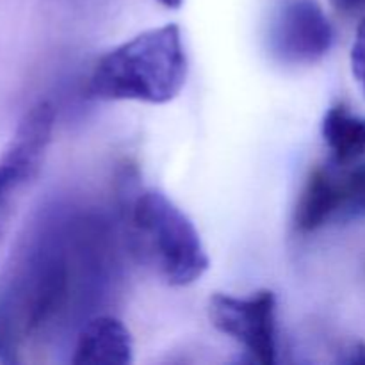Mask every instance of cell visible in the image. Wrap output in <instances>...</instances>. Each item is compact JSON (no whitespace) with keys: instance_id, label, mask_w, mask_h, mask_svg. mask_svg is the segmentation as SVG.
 Here are the masks:
<instances>
[{"instance_id":"30bf717a","label":"cell","mask_w":365,"mask_h":365,"mask_svg":"<svg viewBox=\"0 0 365 365\" xmlns=\"http://www.w3.org/2000/svg\"><path fill=\"white\" fill-rule=\"evenodd\" d=\"M349 61H351L353 75H355V78L362 86L365 93V18L356 27V36L351 46V53H349Z\"/></svg>"},{"instance_id":"7a4b0ae2","label":"cell","mask_w":365,"mask_h":365,"mask_svg":"<svg viewBox=\"0 0 365 365\" xmlns=\"http://www.w3.org/2000/svg\"><path fill=\"white\" fill-rule=\"evenodd\" d=\"M134 180L125 171L121 210L134 257L171 287L198 282L210 266L198 228L166 192Z\"/></svg>"},{"instance_id":"6da1fadb","label":"cell","mask_w":365,"mask_h":365,"mask_svg":"<svg viewBox=\"0 0 365 365\" xmlns=\"http://www.w3.org/2000/svg\"><path fill=\"white\" fill-rule=\"evenodd\" d=\"M109 221L50 205L34 217L0 273V362L53 344L96 316L118 274Z\"/></svg>"},{"instance_id":"52a82bcc","label":"cell","mask_w":365,"mask_h":365,"mask_svg":"<svg viewBox=\"0 0 365 365\" xmlns=\"http://www.w3.org/2000/svg\"><path fill=\"white\" fill-rule=\"evenodd\" d=\"M335 41L334 25L324 11L310 0L282 7L267 34L271 56L291 66H310L328 56Z\"/></svg>"},{"instance_id":"8992f818","label":"cell","mask_w":365,"mask_h":365,"mask_svg":"<svg viewBox=\"0 0 365 365\" xmlns=\"http://www.w3.org/2000/svg\"><path fill=\"white\" fill-rule=\"evenodd\" d=\"M209 319L216 330L239 342L253 362H277V296L273 291L264 289L245 298L216 292L209 299Z\"/></svg>"},{"instance_id":"5b68a950","label":"cell","mask_w":365,"mask_h":365,"mask_svg":"<svg viewBox=\"0 0 365 365\" xmlns=\"http://www.w3.org/2000/svg\"><path fill=\"white\" fill-rule=\"evenodd\" d=\"M365 217V159L317 166L310 171L294 209L299 232H316L337 221Z\"/></svg>"},{"instance_id":"7c38bea8","label":"cell","mask_w":365,"mask_h":365,"mask_svg":"<svg viewBox=\"0 0 365 365\" xmlns=\"http://www.w3.org/2000/svg\"><path fill=\"white\" fill-rule=\"evenodd\" d=\"M335 9L342 13H360L365 11V0H330Z\"/></svg>"},{"instance_id":"8fae6325","label":"cell","mask_w":365,"mask_h":365,"mask_svg":"<svg viewBox=\"0 0 365 365\" xmlns=\"http://www.w3.org/2000/svg\"><path fill=\"white\" fill-rule=\"evenodd\" d=\"M339 362L348 365H365V342H353V344L346 349L344 355L339 359Z\"/></svg>"},{"instance_id":"4fadbf2b","label":"cell","mask_w":365,"mask_h":365,"mask_svg":"<svg viewBox=\"0 0 365 365\" xmlns=\"http://www.w3.org/2000/svg\"><path fill=\"white\" fill-rule=\"evenodd\" d=\"M160 6L168 7V9H178L184 4V0H159Z\"/></svg>"},{"instance_id":"277c9868","label":"cell","mask_w":365,"mask_h":365,"mask_svg":"<svg viewBox=\"0 0 365 365\" xmlns=\"http://www.w3.org/2000/svg\"><path fill=\"white\" fill-rule=\"evenodd\" d=\"M56 125V107L48 100L34 103L18 123L0 155V245L21 196L39 177Z\"/></svg>"},{"instance_id":"ba28073f","label":"cell","mask_w":365,"mask_h":365,"mask_svg":"<svg viewBox=\"0 0 365 365\" xmlns=\"http://www.w3.org/2000/svg\"><path fill=\"white\" fill-rule=\"evenodd\" d=\"M71 364L128 365L134 362V341L118 317L96 314L89 317L73 339Z\"/></svg>"},{"instance_id":"3957f363","label":"cell","mask_w":365,"mask_h":365,"mask_svg":"<svg viewBox=\"0 0 365 365\" xmlns=\"http://www.w3.org/2000/svg\"><path fill=\"white\" fill-rule=\"evenodd\" d=\"M187 52L175 24L148 29L103 53L88 82L91 98L163 106L177 98L187 81Z\"/></svg>"},{"instance_id":"9c48e42d","label":"cell","mask_w":365,"mask_h":365,"mask_svg":"<svg viewBox=\"0 0 365 365\" xmlns=\"http://www.w3.org/2000/svg\"><path fill=\"white\" fill-rule=\"evenodd\" d=\"M321 134L331 152V160L349 164L365 153V116L351 113L344 103L330 107L321 121Z\"/></svg>"}]
</instances>
